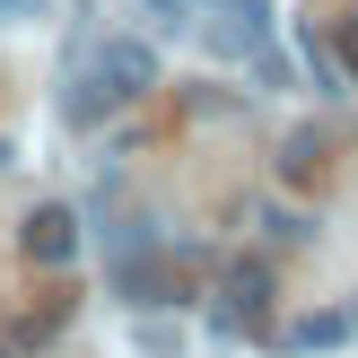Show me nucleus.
<instances>
[{"label": "nucleus", "mask_w": 358, "mask_h": 358, "mask_svg": "<svg viewBox=\"0 0 358 358\" xmlns=\"http://www.w3.org/2000/svg\"><path fill=\"white\" fill-rule=\"evenodd\" d=\"M87 79H96L114 105H140V96L157 87V52L140 44V35H105V44H96V62H87Z\"/></svg>", "instance_id": "nucleus-1"}, {"label": "nucleus", "mask_w": 358, "mask_h": 358, "mask_svg": "<svg viewBox=\"0 0 358 358\" xmlns=\"http://www.w3.org/2000/svg\"><path fill=\"white\" fill-rule=\"evenodd\" d=\"M219 27H210V44L227 52V62H262V70H280L271 62V9H262V0H219Z\"/></svg>", "instance_id": "nucleus-2"}, {"label": "nucleus", "mask_w": 358, "mask_h": 358, "mask_svg": "<svg viewBox=\"0 0 358 358\" xmlns=\"http://www.w3.org/2000/svg\"><path fill=\"white\" fill-rule=\"evenodd\" d=\"M17 245H27V262H44V271H62L70 254H79V219H70L62 201L27 210V227H17Z\"/></svg>", "instance_id": "nucleus-3"}, {"label": "nucleus", "mask_w": 358, "mask_h": 358, "mask_svg": "<svg viewBox=\"0 0 358 358\" xmlns=\"http://www.w3.org/2000/svg\"><path fill=\"white\" fill-rule=\"evenodd\" d=\"M262 306H271V271L262 262H236L227 271V324H262Z\"/></svg>", "instance_id": "nucleus-4"}, {"label": "nucleus", "mask_w": 358, "mask_h": 358, "mask_svg": "<svg viewBox=\"0 0 358 358\" xmlns=\"http://www.w3.org/2000/svg\"><path fill=\"white\" fill-rule=\"evenodd\" d=\"M341 332H350V315H306L289 341H297V350H315V341H341Z\"/></svg>", "instance_id": "nucleus-5"}, {"label": "nucleus", "mask_w": 358, "mask_h": 358, "mask_svg": "<svg viewBox=\"0 0 358 358\" xmlns=\"http://www.w3.org/2000/svg\"><path fill=\"white\" fill-rule=\"evenodd\" d=\"M280 166H289V184H306V175L324 166V149H315V140H289V157H280Z\"/></svg>", "instance_id": "nucleus-6"}, {"label": "nucleus", "mask_w": 358, "mask_h": 358, "mask_svg": "<svg viewBox=\"0 0 358 358\" xmlns=\"http://www.w3.org/2000/svg\"><path fill=\"white\" fill-rule=\"evenodd\" d=\"M149 17H157V27H192V17H201V0H149Z\"/></svg>", "instance_id": "nucleus-7"}, {"label": "nucleus", "mask_w": 358, "mask_h": 358, "mask_svg": "<svg viewBox=\"0 0 358 358\" xmlns=\"http://www.w3.org/2000/svg\"><path fill=\"white\" fill-rule=\"evenodd\" d=\"M341 79H358V9L341 17Z\"/></svg>", "instance_id": "nucleus-8"}, {"label": "nucleus", "mask_w": 358, "mask_h": 358, "mask_svg": "<svg viewBox=\"0 0 358 358\" xmlns=\"http://www.w3.org/2000/svg\"><path fill=\"white\" fill-rule=\"evenodd\" d=\"M17 9H44V0H0V17H17Z\"/></svg>", "instance_id": "nucleus-9"}, {"label": "nucleus", "mask_w": 358, "mask_h": 358, "mask_svg": "<svg viewBox=\"0 0 358 358\" xmlns=\"http://www.w3.org/2000/svg\"><path fill=\"white\" fill-rule=\"evenodd\" d=\"M0 358H9V350H0Z\"/></svg>", "instance_id": "nucleus-10"}]
</instances>
